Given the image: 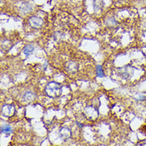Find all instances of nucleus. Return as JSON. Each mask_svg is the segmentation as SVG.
<instances>
[{
    "label": "nucleus",
    "instance_id": "nucleus-1",
    "mask_svg": "<svg viewBox=\"0 0 146 146\" xmlns=\"http://www.w3.org/2000/svg\"><path fill=\"white\" fill-rule=\"evenodd\" d=\"M45 93L50 98H59L62 93V86L56 82H50L45 88Z\"/></svg>",
    "mask_w": 146,
    "mask_h": 146
},
{
    "label": "nucleus",
    "instance_id": "nucleus-2",
    "mask_svg": "<svg viewBox=\"0 0 146 146\" xmlns=\"http://www.w3.org/2000/svg\"><path fill=\"white\" fill-rule=\"evenodd\" d=\"M133 73H134V68L130 65H127L123 67L118 68L117 70V74L120 76L124 80H128L132 78V76L133 75Z\"/></svg>",
    "mask_w": 146,
    "mask_h": 146
},
{
    "label": "nucleus",
    "instance_id": "nucleus-3",
    "mask_svg": "<svg viewBox=\"0 0 146 146\" xmlns=\"http://www.w3.org/2000/svg\"><path fill=\"white\" fill-rule=\"evenodd\" d=\"M85 115L88 117V119L94 120V119L98 117V116L99 115V113L98 110L96 108L92 106H87L85 109Z\"/></svg>",
    "mask_w": 146,
    "mask_h": 146
},
{
    "label": "nucleus",
    "instance_id": "nucleus-4",
    "mask_svg": "<svg viewBox=\"0 0 146 146\" xmlns=\"http://www.w3.org/2000/svg\"><path fill=\"white\" fill-rule=\"evenodd\" d=\"M2 114L6 117H11L15 113V108L13 105H4L2 107Z\"/></svg>",
    "mask_w": 146,
    "mask_h": 146
},
{
    "label": "nucleus",
    "instance_id": "nucleus-5",
    "mask_svg": "<svg viewBox=\"0 0 146 146\" xmlns=\"http://www.w3.org/2000/svg\"><path fill=\"white\" fill-rule=\"evenodd\" d=\"M29 23L34 28H40L42 27L44 22L43 19L38 16H33L29 19Z\"/></svg>",
    "mask_w": 146,
    "mask_h": 146
},
{
    "label": "nucleus",
    "instance_id": "nucleus-6",
    "mask_svg": "<svg viewBox=\"0 0 146 146\" xmlns=\"http://www.w3.org/2000/svg\"><path fill=\"white\" fill-rule=\"evenodd\" d=\"M71 135V130L69 128H67V127H62L59 130V137L62 140H64V141H66L68 139L70 138Z\"/></svg>",
    "mask_w": 146,
    "mask_h": 146
},
{
    "label": "nucleus",
    "instance_id": "nucleus-7",
    "mask_svg": "<svg viewBox=\"0 0 146 146\" xmlns=\"http://www.w3.org/2000/svg\"><path fill=\"white\" fill-rule=\"evenodd\" d=\"M36 98V95L33 93V92H31V91H27V92H25L23 96H22V99L23 102H30L33 101L34 99Z\"/></svg>",
    "mask_w": 146,
    "mask_h": 146
},
{
    "label": "nucleus",
    "instance_id": "nucleus-8",
    "mask_svg": "<svg viewBox=\"0 0 146 146\" xmlns=\"http://www.w3.org/2000/svg\"><path fill=\"white\" fill-rule=\"evenodd\" d=\"M33 9V6L29 3H25L22 5V7H20V12L22 14H27L31 11Z\"/></svg>",
    "mask_w": 146,
    "mask_h": 146
},
{
    "label": "nucleus",
    "instance_id": "nucleus-9",
    "mask_svg": "<svg viewBox=\"0 0 146 146\" xmlns=\"http://www.w3.org/2000/svg\"><path fill=\"white\" fill-rule=\"evenodd\" d=\"M35 49V46L33 44H28L23 49L24 54L26 56H29L34 52Z\"/></svg>",
    "mask_w": 146,
    "mask_h": 146
},
{
    "label": "nucleus",
    "instance_id": "nucleus-10",
    "mask_svg": "<svg viewBox=\"0 0 146 146\" xmlns=\"http://www.w3.org/2000/svg\"><path fill=\"white\" fill-rule=\"evenodd\" d=\"M104 7V3L102 0H94V7L95 11H98L102 9Z\"/></svg>",
    "mask_w": 146,
    "mask_h": 146
},
{
    "label": "nucleus",
    "instance_id": "nucleus-11",
    "mask_svg": "<svg viewBox=\"0 0 146 146\" xmlns=\"http://www.w3.org/2000/svg\"><path fill=\"white\" fill-rule=\"evenodd\" d=\"M12 133V128L11 125H3V126L1 127V133Z\"/></svg>",
    "mask_w": 146,
    "mask_h": 146
},
{
    "label": "nucleus",
    "instance_id": "nucleus-12",
    "mask_svg": "<svg viewBox=\"0 0 146 146\" xmlns=\"http://www.w3.org/2000/svg\"><path fill=\"white\" fill-rule=\"evenodd\" d=\"M66 70L68 71L72 72V73H74L77 71L78 70V66L75 62H70L67 64V66H66Z\"/></svg>",
    "mask_w": 146,
    "mask_h": 146
},
{
    "label": "nucleus",
    "instance_id": "nucleus-13",
    "mask_svg": "<svg viewBox=\"0 0 146 146\" xmlns=\"http://www.w3.org/2000/svg\"><path fill=\"white\" fill-rule=\"evenodd\" d=\"M96 70H97V76L98 78H104L105 74H104V72H103L102 66L101 65H98Z\"/></svg>",
    "mask_w": 146,
    "mask_h": 146
},
{
    "label": "nucleus",
    "instance_id": "nucleus-14",
    "mask_svg": "<svg viewBox=\"0 0 146 146\" xmlns=\"http://www.w3.org/2000/svg\"><path fill=\"white\" fill-rule=\"evenodd\" d=\"M145 96L141 94H138L135 96V99L137 101H143V100H145Z\"/></svg>",
    "mask_w": 146,
    "mask_h": 146
},
{
    "label": "nucleus",
    "instance_id": "nucleus-15",
    "mask_svg": "<svg viewBox=\"0 0 146 146\" xmlns=\"http://www.w3.org/2000/svg\"><path fill=\"white\" fill-rule=\"evenodd\" d=\"M47 65H48L47 61H46V62H45V64H44V66H43L44 70H46V66H47Z\"/></svg>",
    "mask_w": 146,
    "mask_h": 146
}]
</instances>
